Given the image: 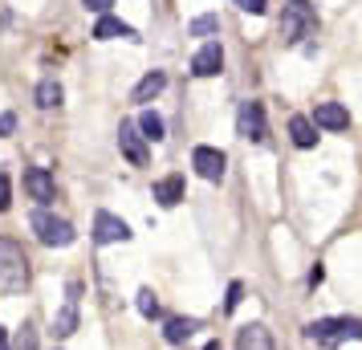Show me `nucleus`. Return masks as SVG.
<instances>
[{
  "label": "nucleus",
  "mask_w": 362,
  "mask_h": 350,
  "mask_svg": "<svg viewBox=\"0 0 362 350\" xmlns=\"http://www.w3.org/2000/svg\"><path fill=\"white\" fill-rule=\"evenodd\" d=\"M17 350H37V330L29 326V322H25L21 334H17Z\"/></svg>",
  "instance_id": "nucleus-24"
},
{
  "label": "nucleus",
  "mask_w": 362,
  "mask_h": 350,
  "mask_svg": "<svg viewBox=\"0 0 362 350\" xmlns=\"http://www.w3.org/2000/svg\"><path fill=\"white\" fill-rule=\"evenodd\" d=\"M289 139H293V147H301V151L317 147V127H313V118H305V115L289 118Z\"/></svg>",
  "instance_id": "nucleus-15"
},
{
  "label": "nucleus",
  "mask_w": 362,
  "mask_h": 350,
  "mask_svg": "<svg viewBox=\"0 0 362 350\" xmlns=\"http://www.w3.org/2000/svg\"><path fill=\"white\" fill-rule=\"evenodd\" d=\"M199 330V322L196 317H167V326H163V338L171 342V346H183L192 334Z\"/></svg>",
  "instance_id": "nucleus-16"
},
{
  "label": "nucleus",
  "mask_w": 362,
  "mask_h": 350,
  "mask_svg": "<svg viewBox=\"0 0 362 350\" xmlns=\"http://www.w3.org/2000/svg\"><path fill=\"white\" fill-rule=\"evenodd\" d=\"M240 301H245V285L232 281V285H228V298H224V314H232V310H236Z\"/></svg>",
  "instance_id": "nucleus-23"
},
{
  "label": "nucleus",
  "mask_w": 362,
  "mask_h": 350,
  "mask_svg": "<svg viewBox=\"0 0 362 350\" xmlns=\"http://www.w3.org/2000/svg\"><path fill=\"white\" fill-rule=\"evenodd\" d=\"M240 8L252 13V17H264V13H269V0H240Z\"/></svg>",
  "instance_id": "nucleus-26"
},
{
  "label": "nucleus",
  "mask_w": 362,
  "mask_h": 350,
  "mask_svg": "<svg viewBox=\"0 0 362 350\" xmlns=\"http://www.w3.org/2000/svg\"><path fill=\"white\" fill-rule=\"evenodd\" d=\"M236 350H273V334L264 330L261 322H248L236 334Z\"/></svg>",
  "instance_id": "nucleus-13"
},
{
  "label": "nucleus",
  "mask_w": 362,
  "mask_h": 350,
  "mask_svg": "<svg viewBox=\"0 0 362 350\" xmlns=\"http://www.w3.org/2000/svg\"><path fill=\"white\" fill-rule=\"evenodd\" d=\"M313 127H317V131H346V127H350V110H346L342 102H317Z\"/></svg>",
  "instance_id": "nucleus-11"
},
{
  "label": "nucleus",
  "mask_w": 362,
  "mask_h": 350,
  "mask_svg": "<svg viewBox=\"0 0 362 350\" xmlns=\"http://www.w3.org/2000/svg\"><path fill=\"white\" fill-rule=\"evenodd\" d=\"M163 90H167V74H163V69H151L147 78H143V82L134 86V94H131V98H134V102H151V98H159Z\"/></svg>",
  "instance_id": "nucleus-17"
},
{
  "label": "nucleus",
  "mask_w": 362,
  "mask_h": 350,
  "mask_svg": "<svg viewBox=\"0 0 362 350\" xmlns=\"http://www.w3.org/2000/svg\"><path fill=\"white\" fill-rule=\"evenodd\" d=\"M0 350H13L8 346V330H4V326H0Z\"/></svg>",
  "instance_id": "nucleus-30"
},
{
  "label": "nucleus",
  "mask_w": 362,
  "mask_h": 350,
  "mask_svg": "<svg viewBox=\"0 0 362 350\" xmlns=\"http://www.w3.org/2000/svg\"><path fill=\"white\" fill-rule=\"evenodd\" d=\"M13 208V184H8V175L0 171V212H8Z\"/></svg>",
  "instance_id": "nucleus-25"
},
{
  "label": "nucleus",
  "mask_w": 362,
  "mask_h": 350,
  "mask_svg": "<svg viewBox=\"0 0 362 350\" xmlns=\"http://www.w3.org/2000/svg\"><path fill=\"white\" fill-rule=\"evenodd\" d=\"M118 151H122L134 167H147V139L139 134L134 122H122V127H118Z\"/></svg>",
  "instance_id": "nucleus-9"
},
{
  "label": "nucleus",
  "mask_w": 362,
  "mask_h": 350,
  "mask_svg": "<svg viewBox=\"0 0 362 350\" xmlns=\"http://www.w3.org/2000/svg\"><path fill=\"white\" fill-rule=\"evenodd\" d=\"M192 167H196V175L199 180H208V184H220L224 180V171H228V155L220 147H196L192 151Z\"/></svg>",
  "instance_id": "nucleus-6"
},
{
  "label": "nucleus",
  "mask_w": 362,
  "mask_h": 350,
  "mask_svg": "<svg viewBox=\"0 0 362 350\" xmlns=\"http://www.w3.org/2000/svg\"><path fill=\"white\" fill-rule=\"evenodd\" d=\"M204 350H224V346H220V342H208V346H204Z\"/></svg>",
  "instance_id": "nucleus-31"
},
{
  "label": "nucleus",
  "mask_w": 362,
  "mask_h": 350,
  "mask_svg": "<svg viewBox=\"0 0 362 350\" xmlns=\"http://www.w3.org/2000/svg\"><path fill=\"white\" fill-rule=\"evenodd\" d=\"M187 33H192V37H212V33H220V17H212V13H208V17H196L192 25H187Z\"/></svg>",
  "instance_id": "nucleus-22"
},
{
  "label": "nucleus",
  "mask_w": 362,
  "mask_h": 350,
  "mask_svg": "<svg viewBox=\"0 0 362 350\" xmlns=\"http://www.w3.org/2000/svg\"><path fill=\"white\" fill-rule=\"evenodd\" d=\"M78 301H82V285L69 281V289H66V305H62V314L53 317V334H57V338H69V334L78 330Z\"/></svg>",
  "instance_id": "nucleus-8"
},
{
  "label": "nucleus",
  "mask_w": 362,
  "mask_h": 350,
  "mask_svg": "<svg viewBox=\"0 0 362 350\" xmlns=\"http://www.w3.org/2000/svg\"><path fill=\"white\" fill-rule=\"evenodd\" d=\"M313 29H317V8H313L310 0H285V13H281V41H285V45H301Z\"/></svg>",
  "instance_id": "nucleus-2"
},
{
  "label": "nucleus",
  "mask_w": 362,
  "mask_h": 350,
  "mask_svg": "<svg viewBox=\"0 0 362 350\" xmlns=\"http://www.w3.org/2000/svg\"><path fill=\"white\" fill-rule=\"evenodd\" d=\"M155 200L163 204V208H175V204L183 200V175H167V180H159V184H155Z\"/></svg>",
  "instance_id": "nucleus-18"
},
{
  "label": "nucleus",
  "mask_w": 362,
  "mask_h": 350,
  "mask_svg": "<svg viewBox=\"0 0 362 350\" xmlns=\"http://www.w3.org/2000/svg\"><path fill=\"white\" fill-rule=\"evenodd\" d=\"M94 37H98V41H118V37L139 41V33H134L131 25H127V21H118V17H110V13H106V17H98V25H94Z\"/></svg>",
  "instance_id": "nucleus-14"
},
{
  "label": "nucleus",
  "mask_w": 362,
  "mask_h": 350,
  "mask_svg": "<svg viewBox=\"0 0 362 350\" xmlns=\"http://www.w3.org/2000/svg\"><path fill=\"white\" fill-rule=\"evenodd\" d=\"M13 131H17V115H0V139H8Z\"/></svg>",
  "instance_id": "nucleus-28"
},
{
  "label": "nucleus",
  "mask_w": 362,
  "mask_h": 350,
  "mask_svg": "<svg viewBox=\"0 0 362 350\" xmlns=\"http://www.w3.org/2000/svg\"><path fill=\"white\" fill-rule=\"evenodd\" d=\"M305 334H310L313 342H326V346L346 342V338L362 342V317H317V322L305 326Z\"/></svg>",
  "instance_id": "nucleus-3"
},
{
  "label": "nucleus",
  "mask_w": 362,
  "mask_h": 350,
  "mask_svg": "<svg viewBox=\"0 0 362 350\" xmlns=\"http://www.w3.org/2000/svg\"><path fill=\"white\" fill-rule=\"evenodd\" d=\"M118 240H131L127 220L115 216V212H98L94 216V245H118Z\"/></svg>",
  "instance_id": "nucleus-7"
},
{
  "label": "nucleus",
  "mask_w": 362,
  "mask_h": 350,
  "mask_svg": "<svg viewBox=\"0 0 362 350\" xmlns=\"http://www.w3.org/2000/svg\"><path fill=\"white\" fill-rule=\"evenodd\" d=\"M37 106H41V110H57V106H62V98H66V90H62V82H57V78H45V82L37 86Z\"/></svg>",
  "instance_id": "nucleus-19"
},
{
  "label": "nucleus",
  "mask_w": 362,
  "mask_h": 350,
  "mask_svg": "<svg viewBox=\"0 0 362 350\" xmlns=\"http://www.w3.org/2000/svg\"><path fill=\"white\" fill-rule=\"evenodd\" d=\"M82 4H86V13H98V17H106L115 0H82Z\"/></svg>",
  "instance_id": "nucleus-27"
},
{
  "label": "nucleus",
  "mask_w": 362,
  "mask_h": 350,
  "mask_svg": "<svg viewBox=\"0 0 362 350\" xmlns=\"http://www.w3.org/2000/svg\"><path fill=\"white\" fill-rule=\"evenodd\" d=\"M220 69H224V49H220V41H208V45L192 57V74H196V78H216Z\"/></svg>",
  "instance_id": "nucleus-12"
},
{
  "label": "nucleus",
  "mask_w": 362,
  "mask_h": 350,
  "mask_svg": "<svg viewBox=\"0 0 362 350\" xmlns=\"http://www.w3.org/2000/svg\"><path fill=\"white\" fill-rule=\"evenodd\" d=\"M139 134H143L147 143H163L167 139V122L155 115V110H143V115H139Z\"/></svg>",
  "instance_id": "nucleus-20"
},
{
  "label": "nucleus",
  "mask_w": 362,
  "mask_h": 350,
  "mask_svg": "<svg viewBox=\"0 0 362 350\" xmlns=\"http://www.w3.org/2000/svg\"><path fill=\"white\" fill-rule=\"evenodd\" d=\"M236 131H240V139H248V143H264V139H269L264 102H257V98L240 102V110H236Z\"/></svg>",
  "instance_id": "nucleus-5"
},
{
  "label": "nucleus",
  "mask_w": 362,
  "mask_h": 350,
  "mask_svg": "<svg viewBox=\"0 0 362 350\" xmlns=\"http://www.w3.org/2000/svg\"><path fill=\"white\" fill-rule=\"evenodd\" d=\"M322 281H326V269H322V265H313V269H310V285L317 289Z\"/></svg>",
  "instance_id": "nucleus-29"
},
{
  "label": "nucleus",
  "mask_w": 362,
  "mask_h": 350,
  "mask_svg": "<svg viewBox=\"0 0 362 350\" xmlns=\"http://www.w3.org/2000/svg\"><path fill=\"white\" fill-rule=\"evenodd\" d=\"M134 305H139V314L147 317V322H155V317L163 314V305H159V298H155L151 289H139V293H134Z\"/></svg>",
  "instance_id": "nucleus-21"
},
{
  "label": "nucleus",
  "mask_w": 362,
  "mask_h": 350,
  "mask_svg": "<svg viewBox=\"0 0 362 350\" xmlns=\"http://www.w3.org/2000/svg\"><path fill=\"white\" fill-rule=\"evenodd\" d=\"M25 192H29V196L45 208V204L57 196V184H53L49 167H29V171H25Z\"/></svg>",
  "instance_id": "nucleus-10"
},
{
  "label": "nucleus",
  "mask_w": 362,
  "mask_h": 350,
  "mask_svg": "<svg viewBox=\"0 0 362 350\" xmlns=\"http://www.w3.org/2000/svg\"><path fill=\"white\" fill-rule=\"evenodd\" d=\"M29 285V257L13 236H0V293H21Z\"/></svg>",
  "instance_id": "nucleus-1"
},
{
  "label": "nucleus",
  "mask_w": 362,
  "mask_h": 350,
  "mask_svg": "<svg viewBox=\"0 0 362 350\" xmlns=\"http://www.w3.org/2000/svg\"><path fill=\"white\" fill-rule=\"evenodd\" d=\"M29 224H33V233L41 245H49V249H69L74 245V224L62 216H53V212H45V208H37L33 216H29Z\"/></svg>",
  "instance_id": "nucleus-4"
}]
</instances>
